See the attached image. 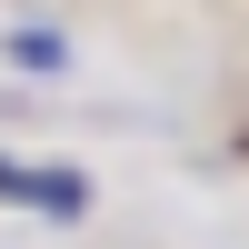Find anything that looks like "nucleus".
Returning a JSON list of instances; mask_svg holds the SVG:
<instances>
[{
    "label": "nucleus",
    "instance_id": "1",
    "mask_svg": "<svg viewBox=\"0 0 249 249\" xmlns=\"http://www.w3.org/2000/svg\"><path fill=\"white\" fill-rule=\"evenodd\" d=\"M0 199L30 210V219H80L90 210V179H80L70 160H10L0 150Z\"/></svg>",
    "mask_w": 249,
    "mask_h": 249
},
{
    "label": "nucleus",
    "instance_id": "2",
    "mask_svg": "<svg viewBox=\"0 0 249 249\" xmlns=\"http://www.w3.org/2000/svg\"><path fill=\"white\" fill-rule=\"evenodd\" d=\"M0 60H10V70H30V80H60V70H70V40H60L50 20H20V30L0 40Z\"/></svg>",
    "mask_w": 249,
    "mask_h": 249
}]
</instances>
